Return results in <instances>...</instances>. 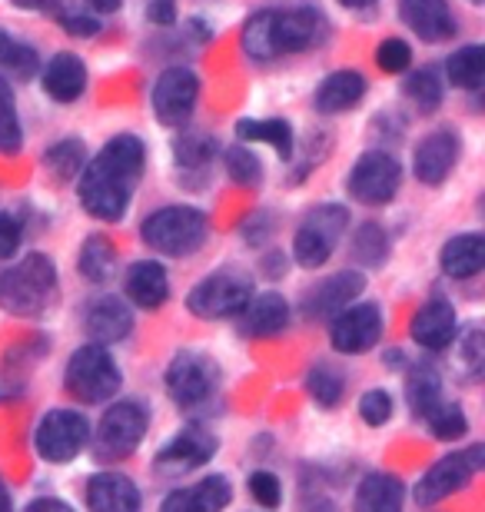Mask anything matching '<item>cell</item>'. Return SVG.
Instances as JSON below:
<instances>
[{"label":"cell","mask_w":485,"mask_h":512,"mask_svg":"<svg viewBox=\"0 0 485 512\" xmlns=\"http://www.w3.org/2000/svg\"><path fill=\"white\" fill-rule=\"evenodd\" d=\"M20 240H24V223L17 213L0 210V260H10L20 250Z\"/></svg>","instance_id":"7dc6e473"},{"label":"cell","mask_w":485,"mask_h":512,"mask_svg":"<svg viewBox=\"0 0 485 512\" xmlns=\"http://www.w3.org/2000/svg\"><path fill=\"white\" fill-rule=\"evenodd\" d=\"M40 84H44V94L57 104H77L87 94V64L70 50H60L40 70Z\"/></svg>","instance_id":"603a6c76"},{"label":"cell","mask_w":485,"mask_h":512,"mask_svg":"<svg viewBox=\"0 0 485 512\" xmlns=\"http://www.w3.org/2000/svg\"><path fill=\"white\" fill-rule=\"evenodd\" d=\"M383 333H386V316L379 303H353L343 313H336L333 323H329V343H333L336 353L346 356H363L369 350H376Z\"/></svg>","instance_id":"5bb4252c"},{"label":"cell","mask_w":485,"mask_h":512,"mask_svg":"<svg viewBox=\"0 0 485 512\" xmlns=\"http://www.w3.org/2000/svg\"><path fill=\"white\" fill-rule=\"evenodd\" d=\"M57 24L67 30L70 37H80V40H94L103 24L94 10H87L84 4H60V14H57Z\"/></svg>","instance_id":"b9f144b4"},{"label":"cell","mask_w":485,"mask_h":512,"mask_svg":"<svg viewBox=\"0 0 485 512\" xmlns=\"http://www.w3.org/2000/svg\"><path fill=\"white\" fill-rule=\"evenodd\" d=\"M206 233H210L206 213L187 207V203H173V207L153 210L140 227L143 243L163 256H173V260L200 250L206 243Z\"/></svg>","instance_id":"277c9868"},{"label":"cell","mask_w":485,"mask_h":512,"mask_svg":"<svg viewBox=\"0 0 485 512\" xmlns=\"http://www.w3.org/2000/svg\"><path fill=\"white\" fill-rule=\"evenodd\" d=\"M349 253H353V260L359 266H366V270L383 266L389 260V233H386L383 223H376V220L359 223L356 233H353V247H349Z\"/></svg>","instance_id":"8d00e7d4"},{"label":"cell","mask_w":485,"mask_h":512,"mask_svg":"<svg viewBox=\"0 0 485 512\" xmlns=\"http://www.w3.org/2000/svg\"><path fill=\"white\" fill-rule=\"evenodd\" d=\"M233 503V486L226 476H203L200 483L183 486L163 499L160 512H223Z\"/></svg>","instance_id":"cb8c5ba5"},{"label":"cell","mask_w":485,"mask_h":512,"mask_svg":"<svg viewBox=\"0 0 485 512\" xmlns=\"http://www.w3.org/2000/svg\"><path fill=\"white\" fill-rule=\"evenodd\" d=\"M456 333H459L456 310H452V303L442 300V296H432V300L422 303L409 326L412 343H419L422 350H432V353L456 343Z\"/></svg>","instance_id":"ffe728a7"},{"label":"cell","mask_w":485,"mask_h":512,"mask_svg":"<svg viewBox=\"0 0 485 512\" xmlns=\"http://www.w3.org/2000/svg\"><path fill=\"white\" fill-rule=\"evenodd\" d=\"M216 157H220V140L213 133L187 130L173 140V163H177L183 187H203Z\"/></svg>","instance_id":"44dd1931"},{"label":"cell","mask_w":485,"mask_h":512,"mask_svg":"<svg viewBox=\"0 0 485 512\" xmlns=\"http://www.w3.org/2000/svg\"><path fill=\"white\" fill-rule=\"evenodd\" d=\"M236 140L240 143H266L280 153L283 160H293L296 153V133L293 124L283 117H243L236 120Z\"/></svg>","instance_id":"f1b7e54d"},{"label":"cell","mask_w":485,"mask_h":512,"mask_svg":"<svg viewBox=\"0 0 485 512\" xmlns=\"http://www.w3.org/2000/svg\"><path fill=\"white\" fill-rule=\"evenodd\" d=\"M485 466V446H469V449H459V453H449L442 456L436 466H429L426 473L419 476L416 483V503L419 506H436L442 499L456 496L459 489H466L472 479L482 473Z\"/></svg>","instance_id":"ba28073f"},{"label":"cell","mask_w":485,"mask_h":512,"mask_svg":"<svg viewBox=\"0 0 485 512\" xmlns=\"http://www.w3.org/2000/svg\"><path fill=\"white\" fill-rule=\"evenodd\" d=\"M147 170V147L137 133H117L84 163L77 177V200L94 220L120 223L127 217L137 183Z\"/></svg>","instance_id":"6da1fadb"},{"label":"cell","mask_w":485,"mask_h":512,"mask_svg":"<svg viewBox=\"0 0 485 512\" xmlns=\"http://www.w3.org/2000/svg\"><path fill=\"white\" fill-rule=\"evenodd\" d=\"M90 439V423L77 409H50V413L37 423L34 433V449L47 463H70L84 453Z\"/></svg>","instance_id":"4fadbf2b"},{"label":"cell","mask_w":485,"mask_h":512,"mask_svg":"<svg viewBox=\"0 0 485 512\" xmlns=\"http://www.w3.org/2000/svg\"><path fill=\"white\" fill-rule=\"evenodd\" d=\"M123 290H127V300L133 306H140V310H160V306L170 300L167 266L157 260H137L127 270Z\"/></svg>","instance_id":"d4e9b609"},{"label":"cell","mask_w":485,"mask_h":512,"mask_svg":"<svg viewBox=\"0 0 485 512\" xmlns=\"http://www.w3.org/2000/svg\"><path fill=\"white\" fill-rule=\"evenodd\" d=\"M200 104V77L190 67H167L153 80L150 107L163 127H187Z\"/></svg>","instance_id":"7c38bea8"},{"label":"cell","mask_w":485,"mask_h":512,"mask_svg":"<svg viewBox=\"0 0 485 512\" xmlns=\"http://www.w3.org/2000/svg\"><path fill=\"white\" fill-rule=\"evenodd\" d=\"M90 512H143V496L133 479L120 473H97L87 483Z\"/></svg>","instance_id":"4316f807"},{"label":"cell","mask_w":485,"mask_h":512,"mask_svg":"<svg viewBox=\"0 0 485 512\" xmlns=\"http://www.w3.org/2000/svg\"><path fill=\"white\" fill-rule=\"evenodd\" d=\"M263 270H266V276H283V256H280V253L266 256V260H263Z\"/></svg>","instance_id":"db71d44e"},{"label":"cell","mask_w":485,"mask_h":512,"mask_svg":"<svg viewBox=\"0 0 485 512\" xmlns=\"http://www.w3.org/2000/svg\"><path fill=\"white\" fill-rule=\"evenodd\" d=\"M163 383H167V393L180 409H200L210 403L216 386H220V370H216L210 356L183 350L170 360Z\"/></svg>","instance_id":"30bf717a"},{"label":"cell","mask_w":485,"mask_h":512,"mask_svg":"<svg viewBox=\"0 0 485 512\" xmlns=\"http://www.w3.org/2000/svg\"><path fill=\"white\" fill-rule=\"evenodd\" d=\"M87 163V147L80 137H60L44 150V167L57 183H70L80 177Z\"/></svg>","instance_id":"e575fe53"},{"label":"cell","mask_w":485,"mask_h":512,"mask_svg":"<svg viewBox=\"0 0 485 512\" xmlns=\"http://www.w3.org/2000/svg\"><path fill=\"white\" fill-rule=\"evenodd\" d=\"M37 70H40L37 47L0 27V74H4L7 80L10 77H14V80H34Z\"/></svg>","instance_id":"d6a6232c"},{"label":"cell","mask_w":485,"mask_h":512,"mask_svg":"<svg viewBox=\"0 0 485 512\" xmlns=\"http://www.w3.org/2000/svg\"><path fill=\"white\" fill-rule=\"evenodd\" d=\"M366 90H369V84L359 70H353V67L333 70L329 77L319 80V87L313 94V110L323 117H339V114H346V110L363 104Z\"/></svg>","instance_id":"7402d4cb"},{"label":"cell","mask_w":485,"mask_h":512,"mask_svg":"<svg viewBox=\"0 0 485 512\" xmlns=\"http://www.w3.org/2000/svg\"><path fill=\"white\" fill-rule=\"evenodd\" d=\"M446 80L452 87L466 90V94H479L482 80H485V47L469 44V47H459L456 54H449Z\"/></svg>","instance_id":"1f68e13d"},{"label":"cell","mask_w":485,"mask_h":512,"mask_svg":"<svg viewBox=\"0 0 485 512\" xmlns=\"http://www.w3.org/2000/svg\"><path fill=\"white\" fill-rule=\"evenodd\" d=\"M329 17L316 4H283V7H263L250 14V20L240 30L243 54L256 64L309 54L329 40Z\"/></svg>","instance_id":"7a4b0ae2"},{"label":"cell","mask_w":485,"mask_h":512,"mask_svg":"<svg viewBox=\"0 0 485 512\" xmlns=\"http://www.w3.org/2000/svg\"><path fill=\"white\" fill-rule=\"evenodd\" d=\"M24 512H74L70 509L64 499H54V496H40V499H34Z\"/></svg>","instance_id":"f907efd6"},{"label":"cell","mask_w":485,"mask_h":512,"mask_svg":"<svg viewBox=\"0 0 485 512\" xmlns=\"http://www.w3.org/2000/svg\"><path fill=\"white\" fill-rule=\"evenodd\" d=\"M57 266L47 253H27L0 273V310L10 316H40L57 296Z\"/></svg>","instance_id":"3957f363"},{"label":"cell","mask_w":485,"mask_h":512,"mask_svg":"<svg viewBox=\"0 0 485 512\" xmlns=\"http://www.w3.org/2000/svg\"><path fill=\"white\" fill-rule=\"evenodd\" d=\"M77 270L87 283H110L113 273H117V247L103 237V233H90V237L80 243L77 253Z\"/></svg>","instance_id":"4dcf8cb0"},{"label":"cell","mask_w":485,"mask_h":512,"mask_svg":"<svg viewBox=\"0 0 485 512\" xmlns=\"http://www.w3.org/2000/svg\"><path fill=\"white\" fill-rule=\"evenodd\" d=\"M147 17H150L157 27H170L173 20H177V7H173V0H150Z\"/></svg>","instance_id":"681fc988"},{"label":"cell","mask_w":485,"mask_h":512,"mask_svg":"<svg viewBox=\"0 0 485 512\" xmlns=\"http://www.w3.org/2000/svg\"><path fill=\"white\" fill-rule=\"evenodd\" d=\"M459 133L442 127V130H432L426 133L419 143H416V153H412V173L422 187H442L449 180V173L456 170V160H459Z\"/></svg>","instance_id":"2e32d148"},{"label":"cell","mask_w":485,"mask_h":512,"mask_svg":"<svg viewBox=\"0 0 485 512\" xmlns=\"http://www.w3.org/2000/svg\"><path fill=\"white\" fill-rule=\"evenodd\" d=\"M0 512H14V499H10V489L4 479H0Z\"/></svg>","instance_id":"11a10c76"},{"label":"cell","mask_w":485,"mask_h":512,"mask_svg":"<svg viewBox=\"0 0 485 512\" xmlns=\"http://www.w3.org/2000/svg\"><path fill=\"white\" fill-rule=\"evenodd\" d=\"M250 493L263 509H280V503H283V483H280V476L270 473V469H260V473L250 476Z\"/></svg>","instance_id":"f6af8a7d"},{"label":"cell","mask_w":485,"mask_h":512,"mask_svg":"<svg viewBox=\"0 0 485 512\" xmlns=\"http://www.w3.org/2000/svg\"><path fill=\"white\" fill-rule=\"evenodd\" d=\"M343 7H349V10H363V7H373L376 0H339Z\"/></svg>","instance_id":"9f6ffc18"},{"label":"cell","mask_w":485,"mask_h":512,"mask_svg":"<svg viewBox=\"0 0 485 512\" xmlns=\"http://www.w3.org/2000/svg\"><path fill=\"white\" fill-rule=\"evenodd\" d=\"M306 389H309V396H313L319 406L333 409V406H339V399H343V393H346V376L339 373L336 366L319 363V366L309 370Z\"/></svg>","instance_id":"ab89813d"},{"label":"cell","mask_w":485,"mask_h":512,"mask_svg":"<svg viewBox=\"0 0 485 512\" xmlns=\"http://www.w3.org/2000/svg\"><path fill=\"white\" fill-rule=\"evenodd\" d=\"M459 336V360L466 363L469 373H479L482 363H485V340H482V330L469 326L466 333H456Z\"/></svg>","instance_id":"bcb514c9"},{"label":"cell","mask_w":485,"mask_h":512,"mask_svg":"<svg viewBox=\"0 0 485 512\" xmlns=\"http://www.w3.org/2000/svg\"><path fill=\"white\" fill-rule=\"evenodd\" d=\"M439 266L449 280H472L485 266V237L482 233H459L439 253Z\"/></svg>","instance_id":"83f0119b"},{"label":"cell","mask_w":485,"mask_h":512,"mask_svg":"<svg viewBox=\"0 0 485 512\" xmlns=\"http://www.w3.org/2000/svg\"><path fill=\"white\" fill-rule=\"evenodd\" d=\"M376 67L383 74H406L412 67V47L402 37H386L383 44L376 47Z\"/></svg>","instance_id":"7bdbcfd3"},{"label":"cell","mask_w":485,"mask_h":512,"mask_svg":"<svg viewBox=\"0 0 485 512\" xmlns=\"http://www.w3.org/2000/svg\"><path fill=\"white\" fill-rule=\"evenodd\" d=\"M426 426H429L432 436L442 439V443H452V439L469 433V416H466V409H462L459 403H439L426 416Z\"/></svg>","instance_id":"60d3db41"},{"label":"cell","mask_w":485,"mask_h":512,"mask_svg":"<svg viewBox=\"0 0 485 512\" xmlns=\"http://www.w3.org/2000/svg\"><path fill=\"white\" fill-rule=\"evenodd\" d=\"M216 456V436L200 423H190L187 429H180L170 443L160 446L153 469L160 476H187L193 469L206 466Z\"/></svg>","instance_id":"9a60e30c"},{"label":"cell","mask_w":485,"mask_h":512,"mask_svg":"<svg viewBox=\"0 0 485 512\" xmlns=\"http://www.w3.org/2000/svg\"><path fill=\"white\" fill-rule=\"evenodd\" d=\"M442 94H446V87H442V74L436 67H419L402 80V97H406L409 104L416 107V114L422 117L436 114L442 107Z\"/></svg>","instance_id":"836d02e7"},{"label":"cell","mask_w":485,"mask_h":512,"mask_svg":"<svg viewBox=\"0 0 485 512\" xmlns=\"http://www.w3.org/2000/svg\"><path fill=\"white\" fill-rule=\"evenodd\" d=\"M253 300V276L240 266H223L203 276L187 293V310L200 320H233Z\"/></svg>","instance_id":"5b68a950"},{"label":"cell","mask_w":485,"mask_h":512,"mask_svg":"<svg viewBox=\"0 0 485 512\" xmlns=\"http://www.w3.org/2000/svg\"><path fill=\"white\" fill-rule=\"evenodd\" d=\"M123 373L117 360L110 356L107 346L100 343H84L80 350L70 356L67 373H64V386L67 393L77 399V403H107L120 393Z\"/></svg>","instance_id":"8992f818"},{"label":"cell","mask_w":485,"mask_h":512,"mask_svg":"<svg viewBox=\"0 0 485 512\" xmlns=\"http://www.w3.org/2000/svg\"><path fill=\"white\" fill-rule=\"evenodd\" d=\"M392 413H396V406H392V396L386 393V389H369V393H363V399H359V416H363L366 426H386Z\"/></svg>","instance_id":"ee69618b"},{"label":"cell","mask_w":485,"mask_h":512,"mask_svg":"<svg viewBox=\"0 0 485 512\" xmlns=\"http://www.w3.org/2000/svg\"><path fill=\"white\" fill-rule=\"evenodd\" d=\"M406 506V483L392 473H369L356 489V512H402Z\"/></svg>","instance_id":"f546056e"},{"label":"cell","mask_w":485,"mask_h":512,"mask_svg":"<svg viewBox=\"0 0 485 512\" xmlns=\"http://www.w3.org/2000/svg\"><path fill=\"white\" fill-rule=\"evenodd\" d=\"M399 183H402V163L389 150L379 147V150H366L353 163V170L346 177V190L363 207H386L399 193Z\"/></svg>","instance_id":"9c48e42d"},{"label":"cell","mask_w":485,"mask_h":512,"mask_svg":"<svg viewBox=\"0 0 485 512\" xmlns=\"http://www.w3.org/2000/svg\"><path fill=\"white\" fill-rule=\"evenodd\" d=\"M399 20L426 44H442L459 30L449 0H399Z\"/></svg>","instance_id":"d6986e66"},{"label":"cell","mask_w":485,"mask_h":512,"mask_svg":"<svg viewBox=\"0 0 485 512\" xmlns=\"http://www.w3.org/2000/svg\"><path fill=\"white\" fill-rule=\"evenodd\" d=\"M273 230H276V220H273V213H266V210L253 213V217H246L243 227H240L243 240L250 243V247H260V243H266V240L273 237Z\"/></svg>","instance_id":"c3c4849f"},{"label":"cell","mask_w":485,"mask_h":512,"mask_svg":"<svg viewBox=\"0 0 485 512\" xmlns=\"http://www.w3.org/2000/svg\"><path fill=\"white\" fill-rule=\"evenodd\" d=\"M10 4H14L17 10H50V7H57V0H10Z\"/></svg>","instance_id":"f5cc1de1"},{"label":"cell","mask_w":485,"mask_h":512,"mask_svg":"<svg viewBox=\"0 0 485 512\" xmlns=\"http://www.w3.org/2000/svg\"><path fill=\"white\" fill-rule=\"evenodd\" d=\"M150 426V409L133 399H120L103 413L94 446L100 459H127L143 443Z\"/></svg>","instance_id":"8fae6325"},{"label":"cell","mask_w":485,"mask_h":512,"mask_svg":"<svg viewBox=\"0 0 485 512\" xmlns=\"http://www.w3.org/2000/svg\"><path fill=\"white\" fill-rule=\"evenodd\" d=\"M223 167L236 187H260L263 183V160L250 150V143H233L223 150Z\"/></svg>","instance_id":"f35d334b"},{"label":"cell","mask_w":485,"mask_h":512,"mask_svg":"<svg viewBox=\"0 0 485 512\" xmlns=\"http://www.w3.org/2000/svg\"><path fill=\"white\" fill-rule=\"evenodd\" d=\"M366 290V276L359 270H339L333 276H326L323 283H316L306 293L303 313L309 320H333L336 313H343L346 306H353L359 300V293Z\"/></svg>","instance_id":"e0dca14e"},{"label":"cell","mask_w":485,"mask_h":512,"mask_svg":"<svg viewBox=\"0 0 485 512\" xmlns=\"http://www.w3.org/2000/svg\"><path fill=\"white\" fill-rule=\"evenodd\" d=\"M80 323H84V333L90 336V343L110 346V343H120L130 336L133 313L120 296L103 293V296H94V300L84 306V320Z\"/></svg>","instance_id":"ac0fdd59"},{"label":"cell","mask_w":485,"mask_h":512,"mask_svg":"<svg viewBox=\"0 0 485 512\" xmlns=\"http://www.w3.org/2000/svg\"><path fill=\"white\" fill-rule=\"evenodd\" d=\"M87 10H94V14H117V10L123 7V0H84Z\"/></svg>","instance_id":"816d5d0a"},{"label":"cell","mask_w":485,"mask_h":512,"mask_svg":"<svg viewBox=\"0 0 485 512\" xmlns=\"http://www.w3.org/2000/svg\"><path fill=\"white\" fill-rule=\"evenodd\" d=\"M20 150H24V127H20L17 97H14L10 80L0 74V153L14 157Z\"/></svg>","instance_id":"74e56055"},{"label":"cell","mask_w":485,"mask_h":512,"mask_svg":"<svg viewBox=\"0 0 485 512\" xmlns=\"http://www.w3.org/2000/svg\"><path fill=\"white\" fill-rule=\"evenodd\" d=\"M290 303L280 293H263L253 296L246 303V310L240 313V333L253 336V340H270V336H280L286 326H290Z\"/></svg>","instance_id":"484cf974"},{"label":"cell","mask_w":485,"mask_h":512,"mask_svg":"<svg viewBox=\"0 0 485 512\" xmlns=\"http://www.w3.org/2000/svg\"><path fill=\"white\" fill-rule=\"evenodd\" d=\"M442 380H439V373L432 370V366L426 363H419V366H412V370L406 373V399H409V406H412V413L426 419L432 409H436L442 403Z\"/></svg>","instance_id":"d590c367"},{"label":"cell","mask_w":485,"mask_h":512,"mask_svg":"<svg viewBox=\"0 0 485 512\" xmlns=\"http://www.w3.org/2000/svg\"><path fill=\"white\" fill-rule=\"evenodd\" d=\"M349 227V210L339 203H319L303 217L293 233V260L303 270H319L336 253L339 240Z\"/></svg>","instance_id":"52a82bcc"}]
</instances>
